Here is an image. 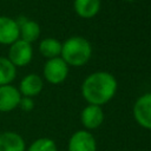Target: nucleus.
Here are the masks:
<instances>
[{
  "label": "nucleus",
  "instance_id": "nucleus-1",
  "mask_svg": "<svg viewBox=\"0 0 151 151\" xmlns=\"http://www.w3.org/2000/svg\"><path fill=\"white\" fill-rule=\"evenodd\" d=\"M117 87L118 84L113 74L98 71L85 78L81 84V94L90 105L101 106L114 97Z\"/></svg>",
  "mask_w": 151,
  "mask_h": 151
},
{
  "label": "nucleus",
  "instance_id": "nucleus-2",
  "mask_svg": "<svg viewBox=\"0 0 151 151\" xmlns=\"http://www.w3.org/2000/svg\"><path fill=\"white\" fill-rule=\"evenodd\" d=\"M92 55L91 44L83 37H71L61 44L60 58L71 66H83Z\"/></svg>",
  "mask_w": 151,
  "mask_h": 151
},
{
  "label": "nucleus",
  "instance_id": "nucleus-3",
  "mask_svg": "<svg viewBox=\"0 0 151 151\" xmlns=\"http://www.w3.org/2000/svg\"><path fill=\"white\" fill-rule=\"evenodd\" d=\"M44 78L53 85L61 84L68 74V65L60 58H53V59H47V61L44 65L42 70Z\"/></svg>",
  "mask_w": 151,
  "mask_h": 151
},
{
  "label": "nucleus",
  "instance_id": "nucleus-4",
  "mask_svg": "<svg viewBox=\"0 0 151 151\" xmlns=\"http://www.w3.org/2000/svg\"><path fill=\"white\" fill-rule=\"evenodd\" d=\"M7 58L15 67L26 66L27 64L31 63L33 58L32 44L24 41L21 39H18L15 42H13L9 46Z\"/></svg>",
  "mask_w": 151,
  "mask_h": 151
},
{
  "label": "nucleus",
  "instance_id": "nucleus-5",
  "mask_svg": "<svg viewBox=\"0 0 151 151\" xmlns=\"http://www.w3.org/2000/svg\"><path fill=\"white\" fill-rule=\"evenodd\" d=\"M132 113L139 126L151 130V92L142 94L134 101Z\"/></svg>",
  "mask_w": 151,
  "mask_h": 151
},
{
  "label": "nucleus",
  "instance_id": "nucleus-6",
  "mask_svg": "<svg viewBox=\"0 0 151 151\" xmlns=\"http://www.w3.org/2000/svg\"><path fill=\"white\" fill-rule=\"evenodd\" d=\"M67 151H97L94 136L85 129L76 131L68 139Z\"/></svg>",
  "mask_w": 151,
  "mask_h": 151
},
{
  "label": "nucleus",
  "instance_id": "nucleus-7",
  "mask_svg": "<svg viewBox=\"0 0 151 151\" xmlns=\"http://www.w3.org/2000/svg\"><path fill=\"white\" fill-rule=\"evenodd\" d=\"M20 39L19 25L15 19L6 15H0V44L11 46Z\"/></svg>",
  "mask_w": 151,
  "mask_h": 151
},
{
  "label": "nucleus",
  "instance_id": "nucleus-8",
  "mask_svg": "<svg viewBox=\"0 0 151 151\" xmlns=\"http://www.w3.org/2000/svg\"><path fill=\"white\" fill-rule=\"evenodd\" d=\"M21 94L18 87L9 85L0 86V112H11L19 106Z\"/></svg>",
  "mask_w": 151,
  "mask_h": 151
},
{
  "label": "nucleus",
  "instance_id": "nucleus-9",
  "mask_svg": "<svg viewBox=\"0 0 151 151\" xmlns=\"http://www.w3.org/2000/svg\"><path fill=\"white\" fill-rule=\"evenodd\" d=\"M80 120L85 130H96L104 122V111L101 106L98 105H87L83 109L80 113Z\"/></svg>",
  "mask_w": 151,
  "mask_h": 151
},
{
  "label": "nucleus",
  "instance_id": "nucleus-10",
  "mask_svg": "<svg viewBox=\"0 0 151 151\" xmlns=\"http://www.w3.org/2000/svg\"><path fill=\"white\" fill-rule=\"evenodd\" d=\"M42 87H44L42 78L40 76H38L37 73H29L20 80L18 90H19L21 97L33 98L42 91Z\"/></svg>",
  "mask_w": 151,
  "mask_h": 151
},
{
  "label": "nucleus",
  "instance_id": "nucleus-11",
  "mask_svg": "<svg viewBox=\"0 0 151 151\" xmlns=\"http://www.w3.org/2000/svg\"><path fill=\"white\" fill-rule=\"evenodd\" d=\"M26 142L21 134L14 131L0 133V151H26Z\"/></svg>",
  "mask_w": 151,
  "mask_h": 151
},
{
  "label": "nucleus",
  "instance_id": "nucleus-12",
  "mask_svg": "<svg viewBox=\"0 0 151 151\" xmlns=\"http://www.w3.org/2000/svg\"><path fill=\"white\" fill-rule=\"evenodd\" d=\"M17 22L19 25V33L21 40L27 41L29 44L38 40V38L40 37V26L37 21L26 18H20V20H17Z\"/></svg>",
  "mask_w": 151,
  "mask_h": 151
},
{
  "label": "nucleus",
  "instance_id": "nucleus-13",
  "mask_svg": "<svg viewBox=\"0 0 151 151\" xmlns=\"http://www.w3.org/2000/svg\"><path fill=\"white\" fill-rule=\"evenodd\" d=\"M73 7L76 13L84 18H93L100 9V0H74Z\"/></svg>",
  "mask_w": 151,
  "mask_h": 151
},
{
  "label": "nucleus",
  "instance_id": "nucleus-14",
  "mask_svg": "<svg viewBox=\"0 0 151 151\" xmlns=\"http://www.w3.org/2000/svg\"><path fill=\"white\" fill-rule=\"evenodd\" d=\"M39 52L46 59H53L60 57L61 42L55 38H45L39 44Z\"/></svg>",
  "mask_w": 151,
  "mask_h": 151
},
{
  "label": "nucleus",
  "instance_id": "nucleus-15",
  "mask_svg": "<svg viewBox=\"0 0 151 151\" xmlns=\"http://www.w3.org/2000/svg\"><path fill=\"white\" fill-rule=\"evenodd\" d=\"M17 77V67L6 57L0 55V86L9 85Z\"/></svg>",
  "mask_w": 151,
  "mask_h": 151
},
{
  "label": "nucleus",
  "instance_id": "nucleus-16",
  "mask_svg": "<svg viewBox=\"0 0 151 151\" xmlns=\"http://www.w3.org/2000/svg\"><path fill=\"white\" fill-rule=\"evenodd\" d=\"M26 151H58V149L53 139L48 137H41L33 140L26 147Z\"/></svg>",
  "mask_w": 151,
  "mask_h": 151
},
{
  "label": "nucleus",
  "instance_id": "nucleus-17",
  "mask_svg": "<svg viewBox=\"0 0 151 151\" xmlns=\"http://www.w3.org/2000/svg\"><path fill=\"white\" fill-rule=\"evenodd\" d=\"M22 111L25 112H29L33 110L34 107V101H33V98H28V97H21L20 99V103H19V106Z\"/></svg>",
  "mask_w": 151,
  "mask_h": 151
},
{
  "label": "nucleus",
  "instance_id": "nucleus-18",
  "mask_svg": "<svg viewBox=\"0 0 151 151\" xmlns=\"http://www.w3.org/2000/svg\"><path fill=\"white\" fill-rule=\"evenodd\" d=\"M125 1H136V0H125Z\"/></svg>",
  "mask_w": 151,
  "mask_h": 151
}]
</instances>
